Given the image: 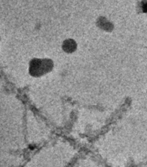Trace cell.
Returning a JSON list of instances; mask_svg holds the SVG:
<instances>
[{"label": "cell", "mask_w": 147, "mask_h": 167, "mask_svg": "<svg viewBox=\"0 0 147 167\" xmlns=\"http://www.w3.org/2000/svg\"><path fill=\"white\" fill-rule=\"evenodd\" d=\"M30 66V71L33 74L42 75L51 69V63L45 60H34Z\"/></svg>", "instance_id": "1"}, {"label": "cell", "mask_w": 147, "mask_h": 167, "mask_svg": "<svg viewBox=\"0 0 147 167\" xmlns=\"http://www.w3.org/2000/svg\"><path fill=\"white\" fill-rule=\"evenodd\" d=\"M64 48L66 52H73L76 48V43H75L74 41L71 40H67L66 43L64 44Z\"/></svg>", "instance_id": "2"}]
</instances>
